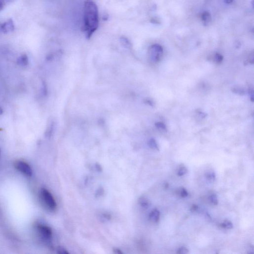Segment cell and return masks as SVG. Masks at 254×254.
<instances>
[{
	"label": "cell",
	"instance_id": "cell-1",
	"mask_svg": "<svg viewBox=\"0 0 254 254\" xmlns=\"http://www.w3.org/2000/svg\"><path fill=\"white\" fill-rule=\"evenodd\" d=\"M83 12V29L86 38L90 39L99 25L98 6L93 0H86Z\"/></svg>",
	"mask_w": 254,
	"mask_h": 254
},
{
	"label": "cell",
	"instance_id": "cell-2",
	"mask_svg": "<svg viewBox=\"0 0 254 254\" xmlns=\"http://www.w3.org/2000/svg\"><path fill=\"white\" fill-rule=\"evenodd\" d=\"M40 197L45 205L49 210L54 211L56 210L57 203L54 198L46 189L42 188L40 190Z\"/></svg>",
	"mask_w": 254,
	"mask_h": 254
},
{
	"label": "cell",
	"instance_id": "cell-3",
	"mask_svg": "<svg viewBox=\"0 0 254 254\" xmlns=\"http://www.w3.org/2000/svg\"><path fill=\"white\" fill-rule=\"evenodd\" d=\"M36 229L40 236L45 241L48 242L51 241L52 237V231L51 228L42 223H37Z\"/></svg>",
	"mask_w": 254,
	"mask_h": 254
},
{
	"label": "cell",
	"instance_id": "cell-4",
	"mask_svg": "<svg viewBox=\"0 0 254 254\" xmlns=\"http://www.w3.org/2000/svg\"><path fill=\"white\" fill-rule=\"evenodd\" d=\"M163 53V49L160 45L154 44L150 47L149 50V58L152 61L157 62L160 61Z\"/></svg>",
	"mask_w": 254,
	"mask_h": 254
},
{
	"label": "cell",
	"instance_id": "cell-5",
	"mask_svg": "<svg viewBox=\"0 0 254 254\" xmlns=\"http://www.w3.org/2000/svg\"><path fill=\"white\" fill-rule=\"evenodd\" d=\"M14 165L17 170L27 176H32V170L31 167L25 162L17 160L15 162Z\"/></svg>",
	"mask_w": 254,
	"mask_h": 254
},
{
	"label": "cell",
	"instance_id": "cell-6",
	"mask_svg": "<svg viewBox=\"0 0 254 254\" xmlns=\"http://www.w3.org/2000/svg\"><path fill=\"white\" fill-rule=\"evenodd\" d=\"M0 28L2 32L5 33H8L9 32H13L15 28V26L13 20H10L2 24L1 25Z\"/></svg>",
	"mask_w": 254,
	"mask_h": 254
},
{
	"label": "cell",
	"instance_id": "cell-7",
	"mask_svg": "<svg viewBox=\"0 0 254 254\" xmlns=\"http://www.w3.org/2000/svg\"><path fill=\"white\" fill-rule=\"evenodd\" d=\"M160 218V212L157 209H154L150 212L149 215V218L151 221L157 222Z\"/></svg>",
	"mask_w": 254,
	"mask_h": 254
},
{
	"label": "cell",
	"instance_id": "cell-8",
	"mask_svg": "<svg viewBox=\"0 0 254 254\" xmlns=\"http://www.w3.org/2000/svg\"><path fill=\"white\" fill-rule=\"evenodd\" d=\"M54 122L53 121L51 120L49 122L45 133V137H46L47 138L51 137L52 135L53 134V131L54 129Z\"/></svg>",
	"mask_w": 254,
	"mask_h": 254
},
{
	"label": "cell",
	"instance_id": "cell-9",
	"mask_svg": "<svg viewBox=\"0 0 254 254\" xmlns=\"http://www.w3.org/2000/svg\"><path fill=\"white\" fill-rule=\"evenodd\" d=\"M17 63L20 66H27L28 64V58L27 55H21L17 60Z\"/></svg>",
	"mask_w": 254,
	"mask_h": 254
},
{
	"label": "cell",
	"instance_id": "cell-10",
	"mask_svg": "<svg viewBox=\"0 0 254 254\" xmlns=\"http://www.w3.org/2000/svg\"><path fill=\"white\" fill-rule=\"evenodd\" d=\"M139 203L140 206L144 209H147L149 208V205H150V203H149V200H147V198L143 197V196L140 198Z\"/></svg>",
	"mask_w": 254,
	"mask_h": 254
},
{
	"label": "cell",
	"instance_id": "cell-11",
	"mask_svg": "<svg viewBox=\"0 0 254 254\" xmlns=\"http://www.w3.org/2000/svg\"><path fill=\"white\" fill-rule=\"evenodd\" d=\"M201 20L203 23L206 25L210 22L211 20V15L208 12H205L201 15Z\"/></svg>",
	"mask_w": 254,
	"mask_h": 254
},
{
	"label": "cell",
	"instance_id": "cell-12",
	"mask_svg": "<svg viewBox=\"0 0 254 254\" xmlns=\"http://www.w3.org/2000/svg\"><path fill=\"white\" fill-rule=\"evenodd\" d=\"M206 179L210 182L214 181L215 179V174L213 171L207 172L206 173Z\"/></svg>",
	"mask_w": 254,
	"mask_h": 254
},
{
	"label": "cell",
	"instance_id": "cell-13",
	"mask_svg": "<svg viewBox=\"0 0 254 254\" xmlns=\"http://www.w3.org/2000/svg\"><path fill=\"white\" fill-rule=\"evenodd\" d=\"M149 145L150 148H152L153 149L159 150V147H158L157 144L155 140H154V139H150V140H149Z\"/></svg>",
	"mask_w": 254,
	"mask_h": 254
},
{
	"label": "cell",
	"instance_id": "cell-14",
	"mask_svg": "<svg viewBox=\"0 0 254 254\" xmlns=\"http://www.w3.org/2000/svg\"><path fill=\"white\" fill-rule=\"evenodd\" d=\"M222 227L227 229H232L233 228V224L231 221L228 220H225L221 225Z\"/></svg>",
	"mask_w": 254,
	"mask_h": 254
},
{
	"label": "cell",
	"instance_id": "cell-15",
	"mask_svg": "<svg viewBox=\"0 0 254 254\" xmlns=\"http://www.w3.org/2000/svg\"><path fill=\"white\" fill-rule=\"evenodd\" d=\"M13 1L14 0H0V11L3 9L7 4L13 2Z\"/></svg>",
	"mask_w": 254,
	"mask_h": 254
},
{
	"label": "cell",
	"instance_id": "cell-16",
	"mask_svg": "<svg viewBox=\"0 0 254 254\" xmlns=\"http://www.w3.org/2000/svg\"><path fill=\"white\" fill-rule=\"evenodd\" d=\"M215 62L218 64H220L222 61L223 57L219 53H216L215 56Z\"/></svg>",
	"mask_w": 254,
	"mask_h": 254
},
{
	"label": "cell",
	"instance_id": "cell-17",
	"mask_svg": "<svg viewBox=\"0 0 254 254\" xmlns=\"http://www.w3.org/2000/svg\"><path fill=\"white\" fill-rule=\"evenodd\" d=\"M155 126L157 127V129H159L160 130L163 131H166V126L163 123H156L155 124Z\"/></svg>",
	"mask_w": 254,
	"mask_h": 254
},
{
	"label": "cell",
	"instance_id": "cell-18",
	"mask_svg": "<svg viewBox=\"0 0 254 254\" xmlns=\"http://www.w3.org/2000/svg\"><path fill=\"white\" fill-rule=\"evenodd\" d=\"M189 253V250L185 247H182L177 251V254H188Z\"/></svg>",
	"mask_w": 254,
	"mask_h": 254
},
{
	"label": "cell",
	"instance_id": "cell-19",
	"mask_svg": "<svg viewBox=\"0 0 254 254\" xmlns=\"http://www.w3.org/2000/svg\"><path fill=\"white\" fill-rule=\"evenodd\" d=\"M210 201H211V203H213V205H218V199H217L216 195H215V194H213L210 196Z\"/></svg>",
	"mask_w": 254,
	"mask_h": 254
},
{
	"label": "cell",
	"instance_id": "cell-20",
	"mask_svg": "<svg viewBox=\"0 0 254 254\" xmlns=\"http://www.w3.org/2000/svg\"><path fill=\"white\" fill-rule=\"evenodd\" d=\"M187 172V169L185 167H182L181 168H180V169L179 170L178 175L180 176H183L185 175Z\"/></svg>",
	"mask_w": 254,
	"mask_h": 254
},
{
	"label": "cell",
	"instance_id": "cell-21",
	"mask_svg": "<svg viewBox=\"0 0 254 254\" xmlns=\"http://www.w3.org/2000/svg\"><path fill=\"white\" fill-rule=\"evenodd\" d=\"M57 253L60 254H69V253L68 252V251H67L64 248L59 247L57 248Z\"/></svg>",
	"mask_w": 254,
	"mask_h": 254
},
{
	"label": "cell",
	"instance_id": "cell-22",
	"mask_svg": "<svg viewBox=\"0 0 254 254\" xmlns=\"http://www.w3.org/2000/svg\"><path fill=\"white\" fill-rule=\"evenodd\" d=\"M122 44L124 45V46L126 48H130L131 47V44L129 42V41L128 40L126 39L125 38L122 39Z\"/></svg>",
	"mask_w": 254,
	"mask_h": 254
},
{
	"label": "cell",
	"instance_id": "cell-23",
	"mask_svg": "<svg viewBox=\"0 0 254 254\" xmlns=\"http://www.w3.org/2000/svg\"><path fill=\"white\" fill-rule=\"evenodd\" d=\"M180 194H181L182 197L185 198V197H186L188 196V193L187 190L185 188H182L181 189V192H180Z\"/></svg>",
	"mask_w": 254,
	"mask_h": 254
},
{
	"label": "cell",
	"instance_id": "cell-24",
	"mask_svg": "<svg viewBox=\"0 0 254 254\" xmlns=\"http://www.w3.org/2000/svg\"><path fill=\"white\" fill-rule=\"evenodd\" d=\"M42 86H43V93L45 95L47 94V88L46 84L44 81L42 82Z\"/></svg>",
	"mask_w": 254,
	"mask_h": 254
},
{
	"label": "cell",
	"instance_id": "cell-25",
	"mask_svg": "<svg viewBox=\"0 0 254 254\" xmlns=\"http://www.w3.org/2000/svg\"><path fill=\"white\" fill-rule=\"evenodd\" d=\"M103 193H104V190L102 188H99L96 191V196H98H98H101V195L103 194Z\"/></svg>",
	"mask_w": 254,
	"mask_h": 254
},
{
	"label": "cell",
	"instance_id": "cell-26",
	"mask_svg": "<svg viewBox=\"0 0 254 254\" xmlns=\"http://www.w3.org/2000/svg\"><path fill=\"white\" fill-rule=\"evenodd\" d=\"M198 208H199V206L197 205H193L192 206L191 208V210L192 211H196V210H198Z\"/></svg>",
	"mask_w": 254,
	"mask_h": 254
},
{
	"label": "cell",
	"instance_id": "cell-27",
	"mask_svg": "<svg viewBox=\"0 0 254 254\" xmlns=\"http://www.w3.org/2000/svg\"><path fill=\"white\" fill-rule=\"evenodd\" d=\"M114 253H116V254H122L123 253L122 252V251L120 250L119 249H118V248H116V249H114Z\"/></svg>",
	"mask_w": 254,
	"mask_h": 254
},
{
	"label": "cell",
	"instance_id": "cell-28",
	"mask_svg": "<svg viewBox=\"0 0 254 254\" xmlns=\"http://www.w3.org/2000/svg\"><path fill=\"white\" fill-rule=\"evenodd\" d=\"M248 251H249L248 253H253V252H254V247H253V246H250L249 248L248 249Z\"/></svg>",
	"mask_w": 254,
	"mask_h": 254
},
{
	"label": "cell",
	"instance_id": "cell-29",
	"mask_svg": "<svg viewBox=\"0 0 254 254\" xmlns=\"http://www.w3.org/2000/svg\"><path fill=\"white\" fill-rule=\"evenodd\" d=\"M250 95L251 98V100L253 101V99H254V94H253V91L251 90V91H250Z\"/></svg>",
	"mask_w": 254,
	"mask_h": 254
},
{
	"label": "cell",
	"instance_id": "cell-30",
	"mask_svg": "<svg viewBox=\"0 0 254 254\" xmlns=\"http://www.w3.org/2000/svg\"><path fill=\"white\" fill-rule=\"evenodd\" d=\"M225 3L229 4H231V3H232L234 0H225Z\"/></svg>",
	"mask_w": 254,
	"mask_h": 254
},
{
	"label": "cell",
	"instance_id": "cell-31",
	"mask_svg": "<svg viewBox=\"0 0 254 254\" xmlns=\"http://www.w3.org/2000/svg\"><path fill=\"white\" fill-rule=\"evenodd\" d=\"M3 109H2V108L0 107V115H1L2 114H3Z\"/></svg>",
	"mask_w": 254,
	"mask_h": 254
},
{
	"label": "cell",
	"instance_id": "cell-32",
	"mask_svg": "<svg viewBox=\"0 0 254 254\" xmlns=\"http://www.w3.org/2000/svg\"><path fill=\"white\" fill-rule=\"evenodd\" d=\"M1 149H0V155H1Z\"/></svg>",
	"mask_w": 254,
	"mask_h": 254
}]
</instances>
